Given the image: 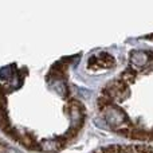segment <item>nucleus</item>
<instances>
[{"instance_id": "f257e3e1", "label": "nucleus", "mask_w": 153, "mask_h": 153, "mask_svg": "<svg viewBox=\"0 0 153 153\" xmlns=\"http://www.w3.org/2000/svg\"><path fill=\"white\" fill-rule=\"evenodd\" d=\"M85 117L63 63L43 73L22 67L0 86V128L31 152L65 149L82 130Z\"/></svg>"}, {"instance_id": "f03ea898", "label": "nucleus", "mask_w": 153, "mask_h": 153, "mask_svg": "<svg viewBox=\"0 0 153 153\" xmlns=\"http://www.w3.org/2000/svg\"><path fill=\"white\" fill-rule=\"evenodd\" d=\"M97 110L111 132L153 143V50L130 53L128 66L101 90Z\"/></svg>"}, {"instance_id": "7ed1b4c3", "label": "nucleus", "mask_w": 153, "mask_h": 153, "mask_svg": "<svg viewBox=\"0 0 153 153\" xmlns=\"http://www.w3.org/2000/svg\"><path fill=\"white\" fill-rule=\"evenodd\" d=\"M95 153H153V148L145 145H110Z\"/></svg>"}, {"instance_id": "20e7f679", "label": "nucleus", "mask_w": 153, "mask_h": 153, "mask_svg": "<svg viewBox=\"0 0 153 153\" xmlns=\"http://www.w3.org/2000/svg\"><path fill=\"white\" fill-rule=\"evenodd\" d=\"M93 63V69H110L114 66L116 63V59L111 58L109 54H100V55H95L94 58L90 59V65Z\"/></svg>"}, {"instance_id": "39448f33", "label": "nucleus", "mask_w": 153, "mask_h": 153, "mask_svg": "<svg viewBox=\"0 0 153 153\" xmlns=\"http://www.w3.org/2000/svg\"><path fill=\"white\" fill-rule=\"evenodd\" d=\"M0 153H22V152H19L18 149L11 146L10 144H7L3 140H0Z\"/></svg>"}]
</instances>
